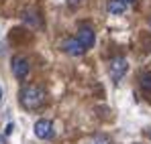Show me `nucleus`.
Segmentation results:
<instances>
[{"instance_id": "obj_1", "label": "nucleus", "mask_w": 151, "mask_h": 144, "mask_svg": "<svg viewBox=\"0 0 151 144\" xmlns=\"http://www.w3.org/2000/svg\"><path fill=\"white\" fill-rule=\"evenodd\" d=\"M45 99H47L45 89H43L41 85H37V83L25 85V87L21 89V94H19V101H21V106H23L25 110H31V112L43 108Z\"/></svg>"}, {"instance_id": "obj_2", "label": "nucleus", "mask_w": 151, "mask_h": 144, "mask_svg": "<svg viewBox=\"0 0 151 144\" xmlns=\"http://www.w3.org/2000/svg\"><path fill=\"white\" fill-rule=\"evenodd\" d=\"M127 71H129V63H127L125 57H114V59H110V63H108V73H110V79H112V81H121L127 75Z\"/></svg>"}, {"instance_id": "obj_3", "label": "nucleus", "mask_w": 151, "mask_h": 144, "mask_svg": "<svg viewBox=\"0 0 151 144\" xmlns=\"http://www.w3.org/2000/svg\"><path fill=\"white\" fill-rule=\"evenodd\" d=\"M33 132L39 140H51L55 136V130H53V122L47 120V118H41V120L35 122L33 126Z\"/></svg>"}, {"instance_id": "obj_4", "label": "nucleus", "mask_w": 151, "mask_h": 144, "mask_svg": "<svg viewBox=\"0 0 151 144\" xmlns=\"http://www.w3.org/2000/svg\"><path fill=\"white\" fill-rule=\"evenodd\" d=\"M12 75L19 79V81H23L29 77V71H31V63H29V59L27 57H21V55H17V57H12Z\"/></svg>"}, {"instance_id": "obj_5", "label": "nucleus", "mask_w": 151, "mask_h": 144, "mask_svg": "<svg viewBox=\"0 0 151 144\" xmlns=\"http://www.w3.org/2000/svg\"><path fill=\"white\" fill-rule=\"evenodd\" d=\"M76 39L80 41V45L86 49V51L92 49V47H94V43H96V35H94V31H92L90 26H80Z\"/></svg>"}, {"instance_id": "obj_6", "label": "nucleus", "mask_w": 151, "mask_h": 144, "mask_svg": "<svg viewBox=\"0 0 151 144\" xmlns=\"http://www.w3.org/2000/svg\"><path fill=\"white\" fill-rule=\"evenodd\" d=\"M61 49H63L68 55H72V57H80V55H84V53H86V49L80 45V41H78L76 37L65 39V41H63V45H61Z\"/></svg>"}, {"instance_id": "obj_7", "label": "nucleus", "mask_w": 151, "mask_h": 144, "mask_svg": "<svg viewBox=\"0 0 151 144\" xmlns=\"http://www.w3.org/2000/svg\"><path fill=\"white\" fill-rule=\"evenodd\" d=\"M106 10H108L110 14H114V16H121V14L127 12V4L123 0H108V2H106Z\"/></svg>"}, {"instance_id": "obj_8", "label": "nucleus", "mask_w": 151, "mask_h": 144, "mask_svg": "<svg viewBox=\"0 0 151 144\" xmlns=\"http://www.w3.org/2000/svg\"><path fill=\"white\" fill-rule=\"evenodd\" d=\"M141 89L145 94H151V73H143L141 75Z\"/></svg>"}, {"instance_id": "obj_9", "label": "nucleus", "mask_w": 151, "mask_h": 144, "mask_svg": "<svg viewBox=\"0 0 151 144\" xmlns=\"http://www.w3.org/2000/svg\"><path fill=\"white\" fill-rule=\"evenodd\" d=\"M90 144H110V140H108V136H94V138H92V142Z\"/></svg>"}, {"instance_id": "obj_10", "label": "nucleus", "mask_w": 151, "mask_h": 144, "mask_svg": "<svg viewBox=\"0 0 151 144\" xmlns=\"http://www.w3.org/2000/svg\"><path fill=\"white\" fill-rule=\"evenodd\" d=\"M82 2H84V0H68V6H70V8H78Z\"/></svg>"}, {"instance_id": "obj_11", "label": "nucleus", "mask_w": 151, "mask_h": 144, "mask_svg": "<svg viewBox=\"0 0 151 144\" xmlns=\"http://www.w3.org/2000/svg\"><path fill=\"white\" fill-rule=\"evenodd\" d=\"M12 130H14V126H12V124H8V126H6V136H8V134H12Z\"/></svg>"}, {"instance_id": "obj_12", "label": "nucleus", "mask_w": 151, "mask_h": 144, "mask_svg": "<svg viewBox=\"0 0 151 144\" xmlns=\"http://www.w3.org/2000/svg\"><path fill=\"white\" fill-rule=\"evenodd\" d=\"M123 2H125V4H135L137 0H123Z\"/></svg>"}, {"instance_id": "obj_13", "label": "nucleus", "mask_w": 151, "mask_h": 144, "mask_svg": "<svg viewBox=\"0 0 151 144\" xmlns=\"http://www.w3.org/2000/svg\"><path fill=\"white\" fill-rule=\"evenodd\" d=\"M2 97H4V92H2V85H0V101H2Z\"/></svg>"}, {"instance_id": "obj_14", "label": "nucleus", "mask_w": 151, "mask_h": 144, "mask_svg": "<svg viewBox=\"0 0 151 144\" xmlns=\"http://www.w3.org/2000/svg\"><path fill=\"white\" fill-rule=\"evenodd\" d=\"M0 144H6V140H4V136L0 134Z\"/></svg>"}, {"instance_id": "obj_15", "label": "nucleus", "mask_w": 151, "mask_h": 144, "mask_svg": "<svg viewBox=\"0 0 151 144\" xmlns=\"http://www.w3.org/2000/svg\"><path fill=\"white\" fill-rule=\"evenodd\" d=\"M147 136H149V138H151V130H149V132H147Z\"/></svg>"}, {"instance_id": "obj_16", "label": "nucleus", "mask_w": 151, "mask_h": 144, "mask_svg": "<svg viewBox=\"0 0 151 144\" xmlns=\"http://www.w3.org/2000/svg\"><path fill=\"white\" fill-rule=\"evenodd\" d=\"M149 26H151V18H149Z\"/></svg>"}]
</instances>
